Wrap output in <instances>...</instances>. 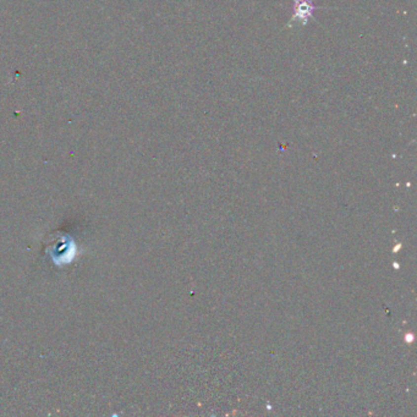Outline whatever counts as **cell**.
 Returning <instances> with one entry per match:
<instances>
[{"mask_svg":"<svg viewBox=\"0 0 417 417\" xmlns=\"http://www.w3.org/2000/svg\"><path fill=\"white\" fill-rule=\"evenodd\" d=\"M294 15L293 21L295 20H301L303 25H306L313 16L314 10L317 9L316 5L312 2V0H294Z\"/></svg>","mask_w":417,"mask_h":417,"instance_id":"cell-1","label":"cell"}]
</instances>
